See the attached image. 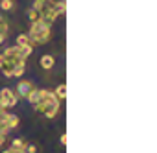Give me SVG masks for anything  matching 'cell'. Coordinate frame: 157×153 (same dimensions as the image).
I'll use <instances>...</instances> for the list:
<instances>
[{
  "label": "cell",
  "instance_id": "obj_21",
  "mask_svg": "<svg viewBox=\"0 0 157 153\" xmlns=\"http://www.w3.org/2000/svg\"><path fill=\"white\" fill-rule=\"evenodd\" d=\"M35 2H46V0H35Z\"/></svg>",
  "mask_w": 157,
  "mask_h": 153
},
{
  "label": "cell",
  "instance_id": "obj_14",
  "mask_svg": "<svg viewBox=\"0 0 157 153\" xmlns=\"http://www.w3.org/2000/svg\"><path fill=\"white\" fill-rule=\"evenodd\" d=\"M24 151H26V153H37V146H35V144H26Z\"/></svg>",
  "mask_w": 157,
  "mask_h": 153
},
{
  "label": "cell",
  "instance_id": "obj_10",
  "mask_svg": "<svg viewBox=\"0 0 157 153\" xmlns=\"http://www.w3.org/2000/svg\"><path fill=\"white\" fill-rule=\"evenodd\" d=\"M28 19H30V22H37V21H41V13H39V9L30 8V9H28Z\"/></svg>",
  "mask_w": 157,
  "mask_h": 153
},
{
  "label": "cell",
  "instance_id": "obj_20",
  "mask_svg": "<svg viewBox=\"0 0 157 153\" xmlns=\"http://www.w3.org/2000/svg\"><path fill=\"white\" fill-rule=\"evenodd\" d=\"M2 153H13V149H4Z\"/></svg>",
  "mask_w": 157,
  "mask_h": 153
},
{
  "label": "cell",
  "instance_id": "obj_17",
  "mask_svg": "<svg viewBox=\"0 0 157 153\" xmlns=\"http://www.w3.org/2000/svg\"><path fill=\"white\" fill-rule=\"evenodd\" d=\"M61 144H63V146L67 144V133H63V135H61Z\"/></svg>",
  "mask_w": 157,
  "mask_h": 153
},
{
  "label": "cell",
  "instance_id": "obj_13",
  "mask_svg": "<svg viewBox=\"0 0 157 153\" xmlns=\"http://www.w3.org/2000/svg\"><path fill=\"white\" fill-rule=\"evenodd\" d=\"M24 70H26V66H15V68H13V74H11V78H22Z\"/></svg>",
  "mask_w": 157,
  "mask_h": 153
},
{
  "label": "cell",
  "instance_id": "obj_16",
  "mask_svg": "<svg viewBox=\"0 0 157 153\" xmlns=\"http://www.w3.org/2000/svg\"><path fill=\"white\" fill-rule=\"evenodd\" d=\"M52 6H57V4H67V0H48Z\"/></svg>",
  "mask_w": 157,
  "mask_h": 153
},
{
  "label": "cell",
  "instance_id": "obj_18",
  "mask_svg": "<svg viewBox=\"0 0 157 153\" xmlns=\"http://www.w3.org/2000/svg\"><path fill=\"white\" fill-rule=\"evenodd\" d=\"M6 144V135H0V146Z\"/></svg>",
  "mask_w": 157,
  "mask_h": 153
},
{
  "label": "cell",
  "instance_id": "obj_4",
  "mask_svg": "<svg viewBox=\"0 0 157 153\" xmlns=\"http://www.w3.org/2000/svg\"><path fill=\"white\" fill-rule=\"evenodd\" d=\"M39 65H41V68L50 70V68H54V65H56V57H54V55H50V54H44V55H41Z\"/></svg>",
  "mask_w": 157,
  "mask_h": 153
},
{
  "label": "cell",
  "instance_id": "obj_19",
  "mask_svg": "<svg viewBox=\"0 0 157 153\" xmlns=\"http://www.w3.org/2000/svg\"><path fill=\"white\" fill-rule=\"evenodd\" d=\"M4 41H6V35H2V33H0V44H4Z\"/></svg>",
  "mask_w": 157,
  "mask_h": 153
},
{
  "label": "cell",
  "instance_id": "obj_2",
  "mask_svg": "<svg viewBox=\"0 0 157 153\" xmlns=\"http://www.w3.org/2000/svg\"><path fill=\"white\" fill-rule=\"evenodd\" d=\"M17 102H19V98L13 92V89L4 87L2 91H0V107L2 109H11V107L17 105Z\"/></svg>",
  "mask_w": 157,
  "mask_h": 153
},
{
  "label": "cell",
  "instance_id": "obj_7",
  "mask_svg": "<svg viewBox=\"0 0 157 153\" xmlns=\"http://www.w3.org/2000/svg\"><path fill=\"white\" fill-rule=\"evenodd\" d=\"M54 94H56V98H57L59 102H61V100H65V98H67V85H65V83H59V85L56 87Z\"/></svg>",
  "mask_w": 157,
  "mask_h": 153
},
{
  "label": "cell",
  "instance_id": "obj_6",
  "mask_svg": "<svg viewBox=\"0 0 157 153\" xmlns=\"http://www.w3.org/2000/svg\"><path fill=\"white\" fill-rule=\"evenodd\" d=\"M41 98H43V96H41V89H33V91L28 94V98H26V100H28L32 105H37V103L41 102Z\"/></svg>",
  "mask_w": 157,
  "mask_h": 153
},
{
  "label": "cell",
  "instance_id": "obj_9",
  "mask_svg": "<svg viewBox=\"0 0 157 153\" xmlns=\"http://www.w3.org/2000/svg\"><path fill=\"white\" fill-rule=\"evenodd\" d=\"M26 147V142L22 140V138H13L11 140V147L10 149H13V151H22Z\"/></svg>",
  "mask_w": 157,
  "mask_h": 153
},
{
  "label": "cell",
  "instance_id": "obj_11",
  "mask_svg": "<svg viewBox=\"0 0 157 153\" xmlns=\"http://www.w3.org/2000/svg\"><path fill=\"white\" fill-rule=\"evenodd\" d=\"M57 113H59V105H54V107H48L43 114H44L46 118H50V120H52V118H56V116H57Z\"/></svg>",
  "mask_w": 157,
  "mask_h": 153
},
{
  "label": "cell",
  "instance_id": "obj_1",
  "mask_svg": "<svg viewBox=\"0 0 157 153\" xmlns=\"http://www.w3.org/2000/svg\"><path fill=\"white\" fill-rule=\"evenodd\" d=\"M28 37H30V43L32 46H43L50 41L52 37V26L37 21V22H32L30 26V32H28Z\"/></svg>",
  "mask_w": 157,
  "mask_h": 153
},
{
  "label": "cell",
  "instance_id": "obj_5",
  "mask_svg": "<svg viewBox=\"0 0 157 153\" xmlns=\"http://www.w3.org/2000/svg\"><path fill=\"white\" fill-rule=\"evenodd\" d=\"M2 124H4V125L10 129V131H11V129H17V127H19V116H17V114H11V113H8Z\"/></svg>",
  "mask_w": 157,
  "mask_h": 153
},
{
  "label": "cell",
  "instance_id": "obj_3",
  "mask_svg": "<svg viewBox=\"0 0 157 153\" xmlns=\"http://www.w3.org/2000/svg\"><path fill=\"white\" fill-rule=\"evenodd\" d=\"M35 87H33V83L30 81V80H21L19 83H17V89H15V94H17V98H28V94L33 91Z\"/></svg>",
  "mask_w": 157,
  "mask_h": 153
},
{
  "label": "cell",
  "instance_id": "obj_12",
  "mask_svg": "<svg viewBox=\"0 0 157 153\" xmlns=\"http://www.w3.org/2000/svg\"><path fill=\"white\" fill-rule=\"evenodd\" d=\"M0 9H2V11L13 9V0H0Z\"/></svg>",
  "mask_w": 157,
  "mask_h": 153
},
{
  "label": "cell",
  "instance_id": "obj_8",
  "mask_svg": "<svg viewBox=\"0 0 157 153\" xmlns=\"http://www.w3.org/2000/svg\"><path fill=\"white\" fill-rule=\"evenodd\" d=\"M17 46H21V48L32 46V43H30V37H28V33H21V35H17Z\"/></svg>",
  "mask_w": 157,
  "mask_h": 153
},
{
  "label": "cell",
  "instance_id": "obj_15",
  "mask_svg": "<svg viewBox=\"0 0 157 153\" xmlns=\"http://www.w3.org/2000/svg\"><path fill=\"white\" fill-rule=\"evenodd\" d=\"M8 65V59H6V55L4 54H0V68H2V66H6Z\"/></svg>",
  "mask_w": 157,
  "mask_h": 153
}]
</instances>
